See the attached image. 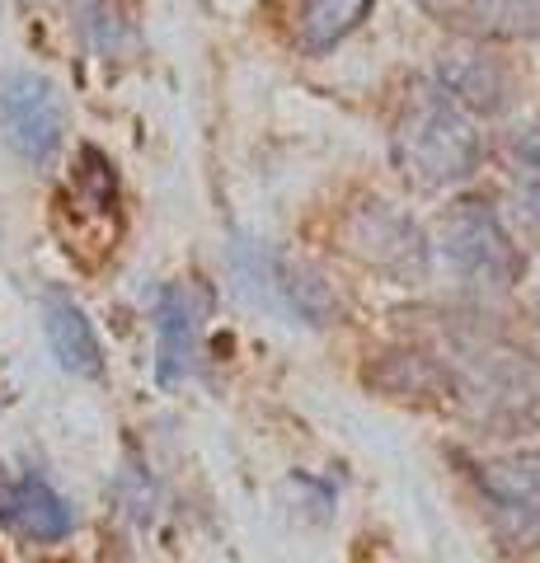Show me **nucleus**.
<instances>
[{
    "label": "nucleus",
    "mask_w": 540,
    "mask_h": 563,
    "mask_svg": "<svg viewBox=\"0 0 540 563\" xmlns=\"http://www.w3.org/2000/svg\"><path fill=\"white\" fill-rule=\"evenodd\" d=\"M339 244L357 263H367V268L386 273L395 282H418L428 273V240H423V231H418L399 207L381 202V198H367V202L343 211Z\"/></svg>",
    "instance_id": "4"
},
{
    "label": "nucleus",
    "mask_w": 540,
    "mask_h": 563,
    "mask_svg": "<svg viewBox=\"0 0 540 563\" xmlns=\"http://www.w3.org/2000/svg\"><path fill=\"white\" fill-rule=\"evenodd\" d=\"M475 488L513 544H540V451H517L480 465Z\"/></svg>",
    "instance_id": "6"
},
{
    "label": "nucleus",
    "mask_w": 540,
    "mask_h": 563,
    "mask_svg": "<svg viewBox=\"0 0 540 563\" xmlns=\"http://www.w3.org/2000/svg\"><path fill=\"white\" fill-rule=\"evenodd\" d=\"M484 161V136L461 103H451L432 80H418L395 122V165L423 192L456 188Z\"/></svg>",
    "instance_id": "1"
},
{
    "label": "nucleus",
    "mask_w": 540,
    "mask_h": 563,
    "mask_svg": "<svg viewBox=\"0 0 540 563\" xmlns=\"http://www.w3.org/2000/svg\"><path fill=\"white\" fill-rule=\"evenodd\" d=\"M43 324H47V343H52V357L62 362V372L85 376V380H99L103 376V347H99V333L66 291H47L43 296Z\"/></svg>",
    "instance_id": "9"
},
{
    "label": "nucleus",
    "mask_w": 540,
    "mask_h": 563,
    "mask_svg": "<svg viewBox=\"0 0 540 563\" xmlns=\"http://www.w3.org/2000/svg\"><path fill=\"white\" fill-rule=\"evenodd\" d=\"M0 128H5L10 146L24 155L29 165H47L62 146V99L52 90V80L33 76V70H14L0 80Z\"/></svg>",
    "instance_id": "5"
},
{
    "label": "nucleus",
    "mask_w": 540,
    "mask_h": 563,
    "mask_svg": "<svg viewBox=\"0 0 540 563\" xmlns=\"http://www.w3.org/2000/svg\"><path fill=\"white\" fill-rule=\"evenodd\" d=\"M517 202L527 231L540 240V136L517 141Z\"/></svg>",
    "instance_id": "13"
},
{
    "label": "nucleus",
    "mask_w": 540,
    "mask_h": 563,
    "mask_svg": "<svg viewBox=\"0 0 540 563\" xmlns=\"http://www.w3.org/2000/svg\"><path fill=\"white\" fill-rule=\"evenodd\" d=\"M432 85L461 109H475V113H498L508 103V76L503 66L489 57H447L438 66Z\"/></svg>",
    "instance_id": "10"
},
{
    "label": "nucleus",
    "mask_w": 540,
    "mask_h": 563,
    "mask_svg": "<svg viewBox=\"0 0 540 563\" xmlns=\"http://www.w3.org/2000/svg\"><path fill=\"white\" fill-rule=\"evenodd\" d=\"M438 254L447 258V268L456 273L470 287L484 291H503L521 282L527 273V258L513 244V235L503 231L498 211L480 198H461L442 211L438 225Z\"/></svg>",
    "instance_id": "2"
},
{
    "label": "nucleus",
    "mask_w": 540,
    "mask_h": 563,
    "mask_svg": "<svg viewBox=\"0 0 540 563\" xmlns=\"http://www.w3.org/2000/svg\"><path fill=\"white\" fill-rule=\"evenodd\" d=\"M475 14L489 33L503 38H536L540 33V0H475Z\"/></svg>",
    "instance_id": "12"
},
{
    "label": "nucleus",
    "mask_w": 540,
    "mask_h": 563,
    "mask_svg": "<svg viewBox=\"0 0 540 563\" xmlns=\"http://www.w3.org/2000/svg\"><path fill=\"white\" fill-rule=\"evenodd\" d=\"M198 366V314L184 287H165L155 296V380L174 390Z\"/></svg>",
    "instance_id": "8"
},
{
    "label": "nucleus",
    "mask_w": 540,
    "mask_h": 563,
    "mask_svg": "<svg viewBox=\"0 0 540 563\" xmlns=\"http://www.w3.org/2000/svg\"><path fill=\"white\" fill-rule=\"evenodd\" d=\"M0 521L33 544H57L76 531L71 503H66L43 474H24V479H14L0 493Z\"/></svg>",
    "instance_id": "7"
},
{
    "label": "nucleus",
    "mask_w": 540,
    "mask_h": 563,
    "mask_svg": "<svg viewBox=\"0 0 540 563\" xmlns=\"http://www.w3.org/2000/svg\"><path fill=\"white\" fill-rule=\"evenodd\" d=\"M235 277H240V291L277 314H291V320H301V324H334L339 320L334 287L301 258H287V254L264 250V244L240 240L235 244Z\"/></svg>",
    "instance_id": "3"
},
{
    "label": "nucleus",
    "mask_w": 540,
    "mask_h": 563,
    "mask_svg": "<svg viewBox=\"0 0 540 563\" xmlns=\"http://www.w3.org/2000/svg\"><path fill=\"white\" fill-rule=\"evenodd\" d=\"M376 0H301V47L329 52L339 47L348 33L367 24Z\"/></svg>",
    "instance_id": "11"
}]
</instances>
